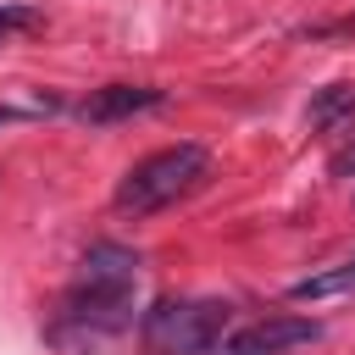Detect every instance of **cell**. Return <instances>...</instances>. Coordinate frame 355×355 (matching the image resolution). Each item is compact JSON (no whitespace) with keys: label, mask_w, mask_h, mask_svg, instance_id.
Masks as SVG:
<instances>
[{"label":"cell","mask_w":355,"mask_h":355,"mask_svg":"<svg viewBox=\"0 0 355 355\" xmlns=\"http://www.w3.org/2000/svg\"><path fill=\"white\" fill-rule=\"evenodd\" d=\"M205 178H211V155H205L200 144L155 150V155H144V161L116 183V211H128V216H150V211H161V205L194 194Z\"/></svg>","instance_id":"obj_1"},{"label":"cell","mask_w":355,"mask_h":355,"mask_svg":"<svg viewBox=\"0 0 355 355\" xmlns=\"http://www.w3.org/2000/svg\"><path fill=\"white\" fill-rule=\"evenodd\" d=\"M227 333V305L222 300H161L144 322V338L161 355H211Z\"/></svg>","instance_id":"obj_2"},{"label":"cell","mask_w":355,"mask_h":355,"mask_svg":"<svg viewBox=\"0 0 355 355\" xmlns=\"http://www.w3.org/2000/svg\"><path fill=\"white\" fill-rule=\"evenodd\" d=\"M322 338V322L316 316H261L250 327H239L233 338H222L216 349L222 355H288L300 344H316Z\"/></svg>","instance_id":"obj_3"},{"label":"cell","mask_w":355,"mask_h":355,"mask_svg":"<svg viewBox=\"0 0 355 355\" xmlns=\"http://www.w3.org/2000/svg\"><path fill=\"white\" fill-rule=\"evenodd\" d=\"M139 255L128 244H89L78 261V288H133Z\"/></svg>","instance_id":"obj_4"},{"label":"cell","mask_w":355,"mask_h":355,"mask_svg":"<svg viewBox=\"0 0 355 355\" xmlns=\"http://www.w3.org/2000/svg\"><path fill=\"white\" fill-rule=\"evenodd\" d=\"M150 105H161V89H133V83H111V89H94L83 105H78V116L83 122H122V116H133V111H150Z\"/></svg>","instance_id":"obj_5"},{"label":"cell","mask_w":355,"mask_h":355,"mask_svg":"<svg viewBox=\"0 0 355 355\" xmlns=\"http://www.w3.org/2000/svg\"><path fill=\"white\" fill-rule=\"evenodd\" d=\"M333 294H355V255L333 261L327 272H311L288 288V300H300V305H316V300H333Z\"/></svg>","instance_id":"obj_6"},{"label":"cell","mask_w":355,"mask_h":355,"mask_svg":"<svg viewBox=\"0 0 355 355\" xmlns=\"http://www.w3.org/2000/svg\"><path fill=\"white\" fill-rule=\"evenodd\" d=\"M311 128H338V122H349L355 116V83H327L316 100H311Z\"/></svg>","instance_id":"obj_7"},{"label":"cell","mask_w":355,"mask_h":355,"mask_svg":"<svg viewBox=\"0 0 355 355\" xmlns=\"http://www.w3.org/2000/svg\"><path fill=\"white\" fill-rule=\"evenodd\" d=\"M33 22H39V11H33V6H6V11H0V39H6V33H17V28H33Z\"/></svg>","instance_id":"obj_8"},{"label":"cell","mask_w":355,"mask_h":355,"mask_svg":"<svg viewBox=\"0 0 355 355\" xmlns=\"http://www.w3.org/2000/svg\"><path fill=\"white\" fill-rule=\"evenodd\" d=\"M355 172V144H344L338 155H333V178H349Z\"/></svg>","instance_id":"obj_9"}]
</instances>
